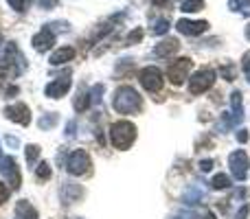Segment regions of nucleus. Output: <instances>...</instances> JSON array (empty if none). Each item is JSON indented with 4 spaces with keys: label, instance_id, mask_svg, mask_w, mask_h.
Segmentation results:
<instances>
[{
    "label": "nucleus",
    "instance_id": "obj_1",
    "mask_svg": "<svg viewBox=\"0 0 250 219\" xmlns=\"http://www.w3.org/2000/svg\"><path fill=\"white\" fill-rule=\"evenodd\" d=\"M112 108L119 114H136L143 108V99L132 86H121L112 97Z\"/></svg>",
    "mask_w": 250,
    "mask_h": 219
},
{
    "label": "nucleus",
    "instance_id": "obj_2",
    "mask_svg": "<svg viewBox=\"0 0 250 219\" xmlns=\"http://www.w3.org/2000/svg\"><path fill=\"white\" fill-rule=\"evenodd\" d=\"M110 140H112L114 149H129L132 142L136 140V127H134L129 120H117L110 127Z\"/></svg>",
    "mask_w": 250,
    "mask_h": 219
},
{
    "label": "nucleus",
    "instance_id": "obj_3",
    "mask_svg": "<svg viewBox=\"0 0 250 219\" xmlns=\"http://www.w3.org/2000/svg\"><path fill=\"white\" fill-rule=\"evenodd\" d=\"M90 167H92V160H90V156H88V151H83V149L73 151V154L68 156V160H66V169H68V173L75 178L86 176V173L90 171Z\"/></svg>",
    "mask_w": 250,
    "mask_h": 219
},
{
    "label": "nucleus",
    "instance_id": "obj_4",
    "mask_svg": "<svg viewBox=\"0 0 250 219\" xmlns=\"http://www.w3.org/2000/svg\"><path fill=\"white\" fill-rule=\"evenodd\" d=\"M191 66H193V61H191L189 57H178V60H173L171 64L167 66V79L173 86H182V81L189 77Z\"/></svg>",
    "mask_w": 250,
    "mask_h": 219
},
{
    "label": "nucleus",
    "instance_id": "obj_5",
    "mask_svg": "<svg viewBox=\"0 0 250 219\" xmlns=\"http://www.w3.org/2000/svg\"><path fill=\"white\" fill-rule=\"evenodd\" d=\"M138 81H141V86L145 88L147 92H160L165 86V79H163V73H160V68H156V66H147V68L141 70V75H138Z\"/></svg>",
    "mask_w": 250,
    "mask_h": 219
},
{
    "label": "nucleus",
    "instance_id": "obj_6",
    "mask_svg": "<svg viewBox=\"0 0 250 219\" xmlns=\"http://www.w3.org/2000/svg\"><path fill=\"white\" fill-rule=\"evenodd\" d=\"M215 77H217L215 70H211V68L198 70V73L189 79V92L191 95H202V92H207L208 88L215 83Z\"/></svg>",
    "mask_w": 250,
    "mask_h": 219
},
{
    "label": "nucleus",
    "instance_id": "obj_7",
    "mask_svg": "<svg viewBox=\"0 0 250 219\" xmlns=\"http://www.w3.org/2000/svg\"><path fill=\"white\" fill-rule=\"evenodd\" d=\"M229 167H230V173H233V178H235L237 182H244V180H246L248 167H250L246 151H244V149L233 151V154L229 156Z\"/></svg>",
    "mask_w": 250,
    "mask_h": 219
},
{
    "label": "nucleus",
    "instance_id": "obj_8",
    "mask_svg": "<svg viewBox=\"0 0 250 219\" xmlns=\"http://www.w3.org/2000/svg\"><path fill=\"white\" fill-rule=\"evenodd\" d=\"M0 173L4 176L7 184H11V191H18L22 186V176H20V169H18L16 158H11V156H4L2 162H0Z\"/></svg>",
    "mask_w": 250,
    "mask_h": 219
},
{
    "label": "nucleus",
    "instance_id": "obj_9",
    "mask_svg": "<svg viewBox=\"0 0 250 219\" xmlns=\"http://www.w3.org/2000/svg\"><path fill=\"white\" fill-rule=\"evenodd\" d=\"M68 90H70V73H66L64 77L48 83V86L44 88V95H46L48 99H60V97H64Z\"/></svg>",
    "mask_w": 250,
    "mask_h": 219
},
{
    "label": "nucleus",
    "instance_id": "obj_10",
    "mask_svg": "<svg viewBox=\"0 0 250 219\" xmlns=\"http://www.w3.org/2000/svg\"><path fill=\"white\" fill-rule=\"evenodd\" d=\"M4 116L18 125H24V127L31 123V112L24 103H13V105H9V108H4Z\"/></svg>",
    "mask_w": 250,
    "mask_h": 219
},
{
    "label": "nucleus",
    "instance_id": "obj_11",
    "mask_svg": "<svg viewBox=\"0 0 250 219\" xmlns=\"http://www.w3.org/2000/svg\"><path fill=\"white\" fill-rule=\"evenodd\" d=\"M176 29L180 31L182 35H202L204 31L208 29V22L207 20H187V18H182V20L176 22Z\"/></svg>",
    "mask_w": 250,
    "mask_h": 219
},
{
    "label": "nucleus",
    "instance_id": "obj_12",
    "mask_svg": "<svg viewBox=\"0 0 250 219\" xmlns=\"http://www.w3.org/2000/svg\"><path fill=\"white\" fill-rule=\"evenodd\" d=\"M31 44H33V48H35L38 53H44V51H48V48L55 44V33H51V31L44 26L42 31H38V33L33 35Z\"/></svg>",
    "mask_w": 250,
    "mask_h": 219
},
{
    "label": "nucleus",
    "instance_id": "obj_13",
    "mask_svg": "<svg viewBox=\"0 0 250 219\" xmlns=\"http://www.w3.org/2000/svg\"><path fill=\"white\" fill-rule=\"evenodd\" d=\"M60 195H62V202L64 204H73L83 195V189L79 184H75V182H66V184L62 186Z\"/></svg>",
    "mask_w": 250,
    "mask_h": 219
},
{
    "label": "nucleus",
    "instance_id": "obj_14",
    "mask_svg": "<svg viewBox=\"0 0 250 219\" xmlns=\"http://www.w3.org/2000/svg\"><path fill=\"white\" fill-rule=\"evenodd\" d=\"M178 48H180L178 40H176V38H167V40H163L160 44H156L154 55H156V57H169V55H173Z\"/></svg>",
    "mask_w": 250,
    "mask_h": 219
},
{
    "label": "nucleus",
    "instance_id": "obj_15",
    "mask_svg": "<svg viewBox=\"0 0 250 219\" xmlns=\"http://www.w3.org/2000/svg\"><path fill=\"white\" fill-rule=\"evenodd\" d=\"M75 55H77V51H75L73 46H64V48H60V51L53 53L48 61H51L53 66H62V64H68V61L73 60Z\"/></svg>",
    "mask_w": 250,
    "mask_h": 219
},
{
    "label": "nucleus",
    "instance_id": "obj_16",
    "mask_svg": "<svg viewBox=\"0 0 250 219\" xmlns=\"http://www.w3.org/2000/svg\"><path fill=\"white\" fill-rule=\"evenodd\" d=\"M13 217L16 219H38V211L31 206V202L20 199V202L16 204V213H13Z\"/></svg>",
    "mask_w": 250,
    "mask_h": 219
},
{
    "label": "nucleus",
    "instance_id": "obj_17",
    "mask_svg": "<svg viewBox=\"0 0 250 219\" xmlns=\"http://www.w3.org/2000/svg\"><path fill=\"white\" fill-rule=\"evenodd\" d=\"M230 108H233V119L237 120V125L242 123V119H244V103H242V92L239 90H235L233 95H230Z\"/></svg>",
    "mask_w": 250,
    "mask_h": 219
},
{
    "label": "nucleus",
    "instance_id": "obj_18",
    "mask_svg": "<svg viewBox=\"0 0 250 219\" xmlns=\"http://www.w3.org/2000/svg\"><path fill=\"white\" fill-rule=\"evenodd\" d=\"M73 105H75V110H77V112H86L88 105H90V92H88L86 88H79Z\"/></svg>",
    "mask_w": 250,
    "mask_h": 219
},
{
    "label": "nucleus",
    "instance_id": "obj_19",
    "mask_svg": "<svg viewBox=\"0 0 250 219\" xmlns=\"http://www.w3.org/2000/svg\"><path fill=\"white\" fill-rule=\"evenodd\" d=\"M229 9L242 16H250V0H229Z\"/></svg>",
    "mask_w": 250,
    "mask_h": 219
},
{
    "label": "nucleus",
    "instance_id": "obj_20",
    "mask_svg": "<svg viewBox=\"0 0 250 219\" xmlns=\"http://www.w3.org/2000/svg\"><path fill=\"white\" fill-rule=\"evenodd\" d=\"M204 9V0H182L180 2V11L182 13H195Z\"/></svg>",
    "mask_w": 250,
    "mask_h": 219
},
{
    "label": "nucleus",
    "instance_id": "obj_21",
    "mask_svg": "<svg viewBox=\"0 0 250 219\" xmlns=\"http://www.w3.org/2000/svg\"><path fill=\"white\" fill-rule=\"evenodd\" d=\"M202 198H204V191L200 186H191L182 199H185V204H198V202H202Z\"/></svg>",
    "mask_w": 250,
    "mask_h": 219
},
{
    "label": "nucleus",
    "instance_id": "obj_22",
    "mask_svg": "<svg viewBox=\"0 0 250 219\" xmlns=\"http://www.w3.org/2000/svg\"><path fill=\"white\" fill-rule=\"evenodd\" d=\"M57 120H60V116H57L55 112H48V114H44L42 119L38 120V125H40V129H44V132H46V129H53V127H55Z\"/></svg>",
    "mask_w": 250,
    "mask_h": 219
},
{
    "label": "nucleus",
    "instance_id": "obj_23",
    "mask_svg": "<svg viewBox=\"0 0 250 219\" xmlns=\"http://www.w3.org/2000/svg\"><path fill=\"white\" fill-rule=\"evenodd\" d=\"M229 186H230V178L226 176V173H217V176L211 180L213 191H224V189H229Z\"/></svg>",
    "mask_w": 250,
    "mask_h": 219
},
{
    "label": "nucleus",
    "instance_id": "obj_24",
    "mask_svg": "<svg viewBox=\"0 0 250 219\" xmlns=\"http://www.w3.org/2000/svg\"><path fill=\"white\" fill-rule=\"evenodd\" d=\"M51 176H53V171H51V164L48 162H40L38 167H35V178H38L40 182L51 180Z\"/></svg>",
    "mask_w": 250,
    "mask_h": 219
},
{
    "label": "nucleus",
    "instance_id": "obj_25",
    "mask_svg": "<svg viewBox=\"0 0 250 219\" xmlns=\"http://www.w3.org/2000/svg\"><path fill=\"white\" fill-rule=\"evenodd\" d=\"M167 31H169V20H167V18H158V20H154L151 33H156V35H165Z\"/></svg>",
    "mask_w": 250,
    "mask_h": 219
},
{
    "label": "nucleus",
    "instance_id": "obj_26",
    "mask_svg": "<svg viewBox=\"0 0 250 219\" xmlns=\"http://www.w3.org/2000/svg\"><path fill=\"white\" fill-rule=\"evenodd\" d=\"M24 156H26V162L35 164V162H38V158H40V147L38 145H26Z\"/></svg>",
    "mask_w": 250,
    "mask_h": 219
},
{
    "label": "nucleus",
    "instance_id": "obj_27",
    "mask_svg": "<svg viewBox=\"0 0 250 219\" xmlns=\"http://www.w3.org/2000/svg\"><path fill=\"white\" fill-rule=\"evenodd\" d=\"M235 125H237V120L233 119V114L224 112V114H222V120H220V125H217V127H220V132H226V129L235 127Z\"/></svg>",
    "mask_w": 250,
    "mask_h": 219
},
{
    "label": "nucleus",
    "instance_id": "obj_28",
    "mask_svg": "<svg viewBox=\"0 0 250 219\" xmlns=\"http://www.w3.org/2000/svg\"><path fill=\"white\" fill-rule=\"evenodd\" d=\"M7 2H9V7H11V9H16L18 13H24L26 9H29L31 0H7Z\"/></svg>",
    "mask_w": 250,
    "mask_h": 219
},
{
    "label": "nucleus",
    "instance_id": "obj_29",
    "mask_svg": "<svg viewBox=\"0 0 250 219\" xmlns=\"http://www.w3.org/2000/svg\"><path fill=\"white\" fill-rule=\"evenodd\" d=\"M101 95H104V83H97V86H92V90H90V103H99Z\"/></svg>",
    "mask_w": 250,
    "mask_h": 219
},
{
    "label": "nucleus",
    "instance_id": "obj_30",
    "mask_svg": "<svg viewBox=\"0 0 250 219\" xmlns=\"http://www.w3.org/2000/svg\"><path fill=\"white\" fill-rule=\"evenodd\" d=\"M143 40V29H134V33H129L127 35V44L132 46V44H136V42H141Z\"/></svg>",
    "mask_w": 250,
    "mask_h": 219
},
{
    "label": "nucleus",
    "instance_id": "obj_31",
    "mask_svg": "<svg viewBox=\"0 0 250 219\" xmlns=\"http://www.w3.org/2000/svg\"><path fill=\"white\" fill-rule=\"evenodd\" d=\"M38 4L42 9H46V11H51V9H55L60 4V0H38Z\"/></svg>",
    "mask_w": 250,
    "mask_h": 219
},
{
    "label": "nucleus",
    "instance_id": "obj_32",
    "mask_svg": "<svg viewBox=\"0 0 250 219\" xmlns=\"http://www.w3.org/2000/svg\"><path fill=\"white\" fill-rule=\"evenodd\" d=\"M171 219H198V215H195L193 211H180V213H176Z\"/></svg>",
    "mask_w": 250,
    "mask_h": 219
},
{
    "label": "nucleus",
    "instance_id": "obj_33",
    "mask_svg": "<svg viewBox=\"0 0 250 219\" xmlns=\"http://www.w3.org/2000/svg\"><path fill=\"white\" fill-rule=\"evenodd\" d=\"M211 169H213V160H211V158H207V160H200V171H202V173L211 171Z\"/></svg>",
    "mask_w": 250,
    "mask_h": 219
},
{
    "label": "nucleus",
    "instance_id": "obj_34",
    "mask_svg": "<svg viewBox=\"0 0 250 219\" xmlns=\"http://www.w3.org/2000/svg\"><path fill=\"white\" fill-rule=\"evenodd\" d=\"M220 73L226 77V81H233V77H235V73H233V66H224V68H222Z\"/></svg>",
    "mask_w": 250,
    "mask_h": 219
},
{
    "label": "nucleus",
    "instance_id": "obj_35",
    "mask_svg": "<svg viewBox=\"0 0 250 219\" xmlns=\"http://www.w3.org/2000/svg\"><path fill=\"white\" fill-rule=\"evenodd\" d=\"M7 198H9V186L4 182H0V204L7 202Z\"/></svg>",
    "mask_w": 250,
    "mask_h": 219
},
{
    "label": "nucleus",
    "instance_id": "obj_36",
    "mask_svg": "<svg viewBox=\"0 0 250 219\" xmlns=\"http://www.w3.org/2000/svg\"><path fill=\"white\" fill-rule=\"evenodd\" d=\"M248 213H250V206H248V204H244V206L237 211V215H235V219H246V217H248Z\"/></svg>",
    "mask_w": 250,
    "mask_h": 219
},
{
    "label": "nucleus",
    "instance_id": "obj_37",
    "mask_svg": "<svg viewBox=\"0 0 250 219\" xmlns=\"http://www.w3.org/2000/svg\"><path fill=\"white\" fill-rule=\"evenodd\" d=\"M237 140L239 142H248V129H239V132H237Z\"/></svg>",
    "mask_w": 250,
    "mask_h": 219
},
{
    "label": "nucleus",
    "instance_id": "obj_38",
    "mask_svg": "<svg viewBox=\"0 0 250 219\" xmlns=\"http://www.w3.org/2000/svg\"><path fill=\"white\" fill-rule=\"evenodd\" d=\"M75 127H77V125H75V120H70V123L66 125V136H68V138L75 136Z\"/></svg>",
    "mask_w": 250,
    "mask_h": 219
},
{
    "label": "nucleus",
    "instance_id": "obj_39",
    "mask_svg": "<svg viewBox=\"0 0 250 219\" xmlns=\"http://www.w3.org/2000/svg\"><path fill=\"white\" fill-rule=\"evenodd\" d=\"M244 73H246V79L250 81V57H246V60H244Z\"/></svg>",
    "mask_w": 250,
    "mask_h": 219
},
{
    "label": "nucleus",
    "instance_id": "obj_40",
    "mask_svg": "<svg viewBox=\"0 0 250 219\" xmlns=\"http://www.w3.org/2000/svg\"><path fill=\"white\" fill-rule=\"evenodd\" d=\"M7 140V145H11V147H18V138H13V136H7L4 138Z\"/></svg>",
    "mask_w": 250,
    "mask_h": 219
},
{
    "label": "nucleus",
    "instance_id": "obj_41",
    "mask_svg": "<svg viewBox=\"0 0 250 219\" xmlns=\"http://www.w3.org/2000/svg\"><path fill=\"white\" fill-rule=\"evenodd\" d=\"M204 219H217V217H215V213H213V211H208L207 215H204Z\"/></svg>",
    "mask_w": 250,
    "mask_h": 219
},
{
    "label": "nucleus",
    "instance_id": "obj_42",
    "mask_svg": "<svg viewBox=\"0 0 250 219\" xmlns=\"http://www.w3.org/2000/svg\"><path fill=\"white\" fill-rule=\"evenodd\" d=\"M246 38H248V42H250V24L246 26Z\"/></svg>",
    "mask_w": 250,
    "mask_h": 219
},
{
    "label": "nucleus",
    "instance_id": "obj_43",
    "mask_svg": "<svg viewBox=\"0 0 250 219\" xmlns=\"http://www.w3.org/2000/svg\"><path fill=\"white\" fill-rule=\"evenodd\" d=\"M2 158H4V156H2V151H0V162H2Z\"/></svg>",
    "mask_w": 250,
    "mask_h": 219
},
{
    "label": "nucleus",
    "instance_id": "obj_44",
    "mask_svg": "<svg viewBox=\"0 0 250 219\" xmlns=\"http://www.w3.org/2000/svg\"><path fill=\"white\" fill-rule=\"evenodd\" d=\"M0 44H2V35H0Z\"/></svg>",
    "mask_w": 250,
    "mask_h": 219
}]
</instances>
